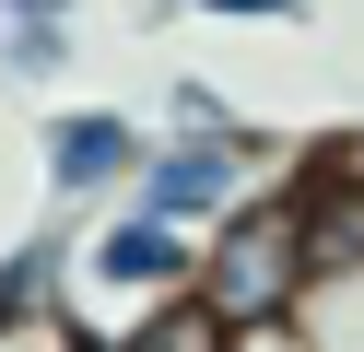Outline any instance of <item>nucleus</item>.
Instances as JSON below:
<instances>
[{
    "label": "nucleus",
    "mask_w": 364,
    "mask_h": 352,
    "mask_svg": "<svg viewBox=\"0 0 364 352\" xmlns=\"http://www.w3.org/2000/svg\"><path fill=\"white\" fill-rule=\"evenodd\" d=\"M306 294H317V200H306V164H282L247 211L200 235V305L247 341V329H294Z\"/></svg>",
    "instance_id": "1"
},
{
    "label": "nucleus",
    "mask_w": 364,
    "mask_h": 352,
    "mask_svg": "<svg viewBox=\"0 0 364 352\" xmlns=\"http://www.w3.org/2000/svg\"><path fill=\"white\" fill-rule=\"evenodd\" d=\"M71 258H82V282L118 294V305H176V294H200V235H188V223H153L141 200H118Z\"/></svg>",
    "instance_id": "2"
},
{
    "label": "nucleus",
    "mask_w": 364,
    "mask_h": 352,
    "mask_svg": "<svg viewBox=\"0 0 364 352\" xmlns=\"http://www.w3.org/2000/svg\"><path fill=\"white\" fill-rule=\"evenodd\" d=\"M259 141H153V164H141V188L129 200L153 211V223H188V235H212L223 211H247L259 200Z\"/></svg>",
    "instance_id": "3"
},
{
    "label": "nucleus",
    "mask_w": 364,
    "mask_h": 352,
    "mask_svg": "<svg viewBox=\"0 0 364 352\" xmlns=\"http://www.w3.org/2000/svg\"><path fill=\"white\" fill-rule=\"evenodd\" d=\"M141 164H153L141 117H118V106H71V117H48V188H59V200L141 188Z\"/></svg>",
    "instance_id": "4"
},
{
    "label": "nucleus",
    "mask_w": 364,
    "mask_h": 352,
    "mask_svg": "<svg viewBox=\"0 0 364 352\" xmlns=\"http://www.w3.org/2000/svg\"><path fill=\"white\" fill-rule=\"evenodd\" d=\"M95 352H235V329L200 294H176V305H141L129 329H95Z\"/></svg>",
    "instance_id": "5"
},
{
    "label": "nucleus",
    "mask_w": 364,
    "mask_h": 352,
    "mask_svg": "<svg viewBox=\"0 0 364 352\" xmlns=\"http://www.w3.org/2000/svg\"><path fill=\"white\" fill-rule=\"evenodd\" d=\"M59 317V235H36V247L0 258V341L12 329H48Z\"/></svg>",
    "instance_id": "6"
},
{
    "label": "nucleus",
    "mask_w": 364,
    "mask_h": 352,
    "mask_svg": "<svg viewBox=\"0 0 364 352\" xmlns=\"http://www.w3.org/2000/svg\"><path fill=\"white\" fill-rule=\"evenodd\" d=\"M294 329H306L317 352H364V258H353V270H317V294H306Z\"/></svg>",
    "instance_id": "7"
},
{
    "label": "nucleus",
    "mask_w": 364,
    "mask_h": 352,
    "mask_svg": "<svg viewBox=\"0 0 364 352\" xmlns=\"http://www.w3.org/2000/svg\"><path fill=\"white\" fill-rule=\"evenodd\" d=\"M0 36H12V70H59L71 59V0H0Z\"/></svg>",
    "instance_id": "8"
},
{
    "label": "nucleus",
    "mask_w": 364,
    "mask_h": 352,
    "mask_svg": "<svg viewBox=\"0 0 364 352\" xmlns=\"http://www.w3.org/2000/svg\"><path fill=\"white\" fill-rule=\"evenodd\" d=\"M200 12H247V23H294V0H200Z\"/></svg>",
    "instance_id": "9"
}]
</instances>
